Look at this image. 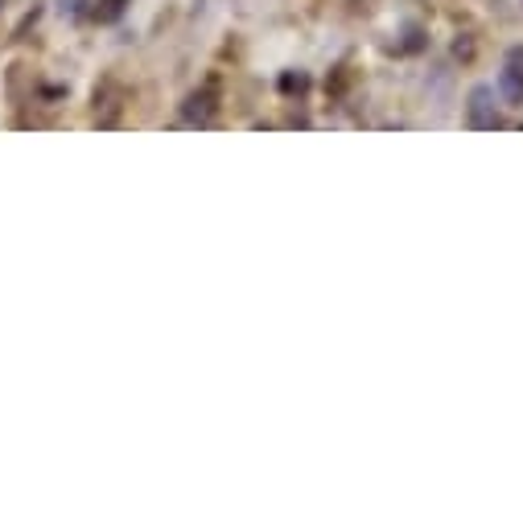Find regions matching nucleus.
Segmentation results:
<instances>
[{
	"instance_id": "obj_1",
	"label": "nucleus",
	"mask_w": 523,
	"mask_h": 523,
	"mask_svg": "<svg viewBox=\"0 0 523 523\" xmlns=\"http://www.w3.org/2000/svg\"><path fill=\"white\" fill-rule=\"evenodd\" d=\"M523 50H515L511 54V63L503 66V74H498V95L507 99L511 107H519L523 104Z\"/></svg>"
},
{
	"instance_id": "obj_2",
	"label": "nucleus",
	"mask_w": 523,
	"mask_h": 523,
	"mask_svg": "<svg viewBox=\"0 0 523 523\" xmlns=\"http://www.w3.org/2000/svg\"><path fill=\"white\" fill-rule=\"evenodd\" d=\"M466 120H470L474 128H495V91L490 87H474L470 91V107H466Z\"/></svg>"
},
{
	"instance_id": "obj_3",
	"label": "nucleus",
	"mask_w": 523,
	"mask_h": 523,
	"mask_svg": "<svg viewBox=\"0 0 523 523\" xmlns=\"http://www.w3.org/2000/svg\"><path fill=\"white\" fill-rule=\"evenodd\" d=\"M206 99H211V95H194V99H190V107H186L190 120H206V112H211V104H206Z\"/></svg>"
}]
</instances>
